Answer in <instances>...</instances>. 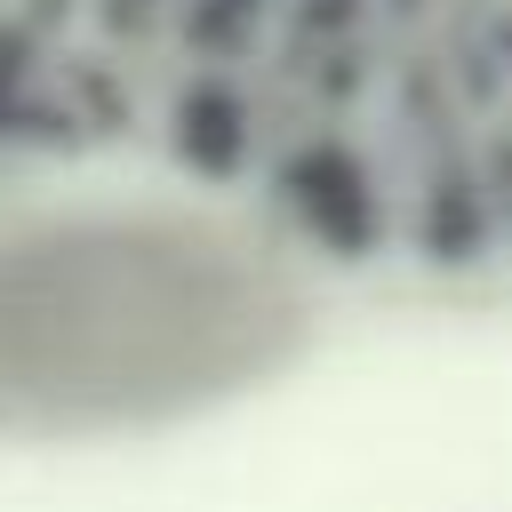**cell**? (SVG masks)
<instances>
[{
	"label": "cell",
	"instance_id": "1",
	"mask_svg": "<svg viewBox=\"0 0 512 512\" xmlns=\"http://www.w3.org/2000/svg\"><path fill=\"white\" fill-rule=\"evenodd\" d=\"M104 8L112 0H0V184L120 152Z\"/></svg>",
	"mask_w": 512,
	"mask_h": 512
}]
</instances>
